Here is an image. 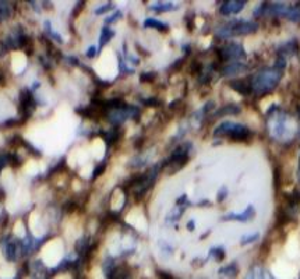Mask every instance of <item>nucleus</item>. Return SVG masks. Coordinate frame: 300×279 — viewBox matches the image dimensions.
Masks as SVG:
<instances>
[{"label":"nucleus","mask_w":300,"mask_h":279,"mask_svg":"<svg viewBox=\"0 0 300 279\" xmlns=\"http://www.w3.org/2000/svg\"><path fill=\"white\" fill-rule=\"evenodd\" d=\"M285 60L279 58L274 67H265V69L260 70L254 74L252 80H250V88L252 92L257 95L267 94L269 91L277 88L279 81L282 79V73H284Z\"/></svg>","instance_id":"f257e3e1"},{"label":"nucleus","mask_w":300,"mask_h":279,"mask_svg":"<svg viewBox=\"0 0 300 279\" xmlns=\"http://www.w3.org/2000/svg\"><path fill=\"white\" fill-rule=\"evenodd\" d=\"M267 127H268L269 136L279 142L289 141L296 133V123L293 119L278 109L268 113Z\"/></svg>","instance_id":"f03ea898"},{"label":"nucleus","mask_w":300,"mask_h":279,"mask_svg":"<svg viewBox=\"0 0 300 279\" xmlns=\"http://www.w3.org/2000/svg\"><path fill=\"white\" fill-rule=\"evenodd\" d=\"M258 24L247 20H232L216 27L215 34L219 38L237 37V35H248L257 31Z\"/></svg>","instance_id":"7ed1b4c3"},{"label":"nucleus","mask_w":300,"mask_h":279,"mask_svg":"<svg viewBox=\"0 0 300 279\" xmlns=\"http://www.w3.org/2000/svg\"><path fill=\"white\" fill-rule=\"evenodd\" d=\"M214 136L215 137L227 136V137H229L233 141H247L248 138H252V132L246 126L240 124V123L222 121L219 126L215 127Z\"/></svg>","instance_id":"20e7f679"},{"label":"nucleus","mask_w":300,"mask_h":279,"mask_svg":"<svg viewBox=\"0 0 300 279\" xmlns=\"http://www.w3.org/2000/svg\"><path fill=\"white\" fill-rule=\"evenodd\" d=\"M190 149H191V144H189V142L179 145V147L174 149L173 153L170 154V157L168 158V161L165 162V166L170 169L173 168L172 173L183 168L186 163H187V161H189Z\"/></svg>","instance_id":"39448f33"},{"label":"nucleus","mask_w":300,"mask_h":279,"mask_svg":"<svg viewBox=\"0 0 300 279\" xmlns=\"http://www.w3.org/2000/svg\"><path fill=\"white\" fill-rule=\"evenodd\" d=\"M138 108L133 105H123L121 108H117V109H113V111L108 112V121L111 124H115V126H119L121 123H124L126 120H130V119H134V117L138 115Z\"/></svg>","instance_id":"423d86ee"},{"label":"nucleus","mask_w":300,"mask_h":279,"mask_svg":"<svg viewBox=\"0 0 300 279\" xmlns=\"http://www.w3.org/2000/svg\"><path fill=\"white\" fill-rule=\"evenodd\" d=\"M219 53V58L222 60H225V62H239L240 59L246 58V50H244V47L240 45V43L236 42H232V43H227V45H223V46L218 50Z\"/></svg>","instance_id":"0eeeda50"},{"label":"nucleus","mask_w":300,"mask_h":279,"mask_svg":"<svg viewBox=\"0 0 300 279\" xmlns=\"http://www.w3.org/2000/svg\"><path fill=\"white\" fill-rule=\"evenodd\" d=\"M3 251H5L6 258L11 263H14V261H17L18 256L21 254V242L7 236L3 240Z\"/></svg>","instance_id":"6e6552de"},{"label":"nucleus","mask_w":300,"mask_h":279,"mask_svg":"<svg viewBox=\"0 0 300 279\" xmlns=\"http://www.w3.org/2000/svg\"><path fill=\"white\" fill-rule=\"evenodd\" d=\"M254 215H256V211L252 206H248L247 208L242 212H231L225 215L222 219L223 221H237V222H247L250 219H253Z\"/></svg>","instance_id":"1a4fd4ad"},{"label":"nucleus","mask_w":300,"mask_h":279,"mask_svg":"<svg viewBox=\"0 0 300 279\" xmlns=\"http://www.w3.org/2000/svg\"><path fill=\"white\" fill-rule=\"evenodd\" d=\"M244 6H246V2H242V0H229V2L222 3V6L219 7V13H221L222 16L236 14V13L242 10Z\"/></svg>","instance_id":"9d476101"},{"label":"nucleus","mask_w":300,"mask_h":279,"mask_svg":"<svg viewBox=\"0 0 300 279\" xmlns=\"http://www.w3.org/2000/svg\"><path fill=\"white\" fill-rule=\"evenodd\" d=\"M30 274L32 279H47L49 269L42 264V261H34L30 268Z\"/></svg>","instance_id":"9b49d317"},{"label":"nucleus","mask_w":300,"mask_h":279,"mask_svg":"<svg viewBox=\"0 0 300 279\" xmlns=\"http://www.w3.org/2000/svg\"><path fill=\"white\" fill-rule=\"evenodd\" d=\"M246 70V66L240 62H232V63H228L227 66H223L221 70V73L225 75V77H233V75H237L242 71Z\"/></svg>","instance_id":"f8f14e48"},{"label":"nucleus","mask_w":300,"mask_h":279,"mask_svg":"<svg viewBox=\"0 0 300 279\" xmlns=\"http://www.w3.org/2000/svg\"><path fill=\"white\" fill-rule=\"evenodd\" d=\"M244 279H275L272 275L269 274L267 269L261 267V265H256L250 269Z\"/></svg>","instance_id":"ddd939ff"},{"label":"nucleus","mask_w":300,"mask_h":279,"mask_svg":"<svg viewBox=\"0 0 300 279\" xmlns=\"http://www.w3.org/2000/svg\"><path fill=\"white\" fill-rule=\"evenodd\" d=\"M144 27L145 28H154V30H157L159 32H166L169 30V26L166 22L159 21L157 18H147L144 21Z\"/></svg>","instance_id":"4468645a"},{"label":"nucleus","mask_w":300,"mask_h":279,"mask_svg":"<svg viewBox=\"0 0 300 279\" xmlns=\"http://www.w3.org/2000/svg\"><path fill=\"white\" fill-rule=\"evenodd\" d=\"M115 37V31L109 28V27H102V30H101V37H99V49L105 46L109 43L112 38Z\"/></svg>","instance_id":"2eb2a0df"},{"label":"nucleus","mask_w":300,"mask_h":279,"mask_svg":"<svg viewBox=\"0 0 300 279\" xmlns=\"http://www.w3.org/2000/svg\"><path fill=\"white\" fill-rule=\"evenodd\" d=\"M232 88L237 92H240L243 95H248L252 92V88H250V84L248 83H244L243 80H235V81H231L229 83Z\"/></svg>","instance_id":"dca6fc26"},{"label":"nucleus","mask_w":300,"mask_h":279,"mask_svg":"<svg viewBox=\"0 0 300 279\" xmlns=\"http://www.w3.org/2000/svg\"><path fill=\"white\" fill-rule=\"evenodd\" d=\"M297 52H299V49H297V43H296V41H292V42L286 43V45H284L282 47H279V53H281V56L279 58L284 59L285 56H292V55H297Z\"/></svg>","instance_id":"f3484780"},{"label":"nucleus","mask_w":300,"mask_h":279,"mask_svg":"<svg viewBox=\"0 0 300 279\" xmlns=\"http://www.w3.org/2000/svg\"><path fill=\"white\" fill-rule=\"evenodd\" d=\"M178 5H174V3H170V2H166V3H163V2H158V3H154V5L149 6V9L154 11H157V13H165V11H170L176 9Z\"/></svg>","instance_id":"a211bd4d"},{"label":"nucleus","mask_w":300,"mask_h":279,"mask_svg":"<svg viewBox=\"0 0 300 279\" xmlns=\"http://www.w3.org/2000/svg\"><path fill=\"white\" fill-rule=\"evenodd\" d=\"M240 112V108L237 105H233V104H229V105L223 106V108H221L219 111L215 112V115L214 116L215 117H219V116H225V115H237Z\"/></svg>","instance_id":"6ab92c4d"},{"label":"nucleus","mask_w":300,"mask_h":279,"mask_svg":"<svg viewBox=\"0 0 300 279\" xmlns=\"http://www.w3.org/2000/svg\"><path fill=\"white\" fill-rule=\"evenodd\" d=\"M285 18H288V20L293 22L300 21V3L289 6V10H288V14H286Z\"/></svg>","instance_id":"aec40b11"},{"label":"nucleus","mask_w":300,"mask_h":279,"mask_svg":"<svg viewBox=\"0 0 300 279\" xmlns=\"http://www.w3.org/2000/svg\"><path fill=\"white\" fill-rule=\"evenodd\" d=\"M237 265L235 263L229 264L227 267H223V268L219 269V275H223V276H227V278H235L237 275Z\"/></svg>","instance_id":"412c9836"},{"label":"nucleus","mask_w":300,"mask_h":279,"mask_svg":"<svg viewBox=\"0 0 300 279\" xmlns=\"http://www.w3.org/2000/svg\"><path fill=\"white\" fill-rule=\"evenodd\" d=\"M11 6L7 2H0V22L7 20L11 16Z\"/></svg>","instance_id":"4be33fe9"},{"label":"nucleus","mask_w":300,"mask_h":279,"mask_svg":"<svg viewBox=\"0 0 300 279\" xmlns=\"http://www.w3.org/2000/svg\"><path fill=\"white\" fill-rule=\"evenodd\" d=\"M45 31L47 32V35L52 38V39H55V41H58V42H63V39H62V37L59 35L58 32L55 31L52 28V24H51V21H45Z\"/></svg>","instance_id":"5701e85b"},{"label":"nucleus","mask_w":300,"mask_h":279,"mask_svg":"<svg viewBox=\"0 0 300 279\" xmlns=\"http://www.w3.org/2000/svg\"><path fill=\"white\" fill-rule=\"evenodd\" d=\"M210 256L215 258V260H218V261H221L222 258L225 257V250L222 247H214L210 251Z\"/></svg>","instance_id":"b1692460"},{"label":"nucleus","mask_w":300,"mask_h":279,"mask_svg":"<svg viewBox=\"0 0 300 279\" xmlns=\"http://www.w3.org/2000/svg\"><path fill=\"white\" fill-rule=\"evenodd\" d=\"M258 239V233H250V235H244V236L240 239V243L242 244H250V243L256 242Z\"/></svg>","instance_id":"393cba45"},{"label":"nucleus","mask_w":300,"mask_h":279,"mask_svg":"<svg viewBox=\"0 0 300 279\" xmlns=\"http://www.w3.org/2000/svg\"><path fill=\"white\" fill-rule=\"evenodd\" d=\"M111 9H113V5H112V3H106V5H102L101 7H98V9L95 10V14H96V16L105 14V13H108Z\"/></svg>","instance_id":"a878e982"},{"label":"nucleus","mask_w":300,"mask_h":279,"mask_svg":"<svg viewBox=\"0 0 300 279\" xmlns=\"http://www.w3.org/2000/svg\"><path fill=\"white\" fill-rule=\"evenodd\" d=\"M119 18H121V11H115L113 14H112L111 17H108V18H105V24H112L113 21H117Z\"/></svg>","instance_id":"bb28decb"},{"label":"nucleus","mask_w":300,"mask_h":279,"mask_svg":"<svg viewBox=\"0 0 300 279\" xmlns=\"http://www.w3.org/2000/svg\"><path fill=\"white\" fill-rule=\"evenodd\" d=\"M104 172H105V163H101V165H98V166L95 168L94 172H92V179H96V177L101 176Z\"/></svg>","instance_id":"cd10ccee"},{"label":"nucleus","mask_w":300,"mask_h":279,"mask_svg":"<svg viewBox=\"0 0 300 279\" xmlns=\"http://www.w3.org/2000/svg\"><path fill=\"white\" fill-rule=\"evenodd\" d=\"M7 163H10V155H0V170L5 168Z\"/></svg>","instance_id":"c85d7f7f"},{"label":"nucleus","mask_w":300,"mask_h":279,"mask_svg":"<svg viewBox=\"0 0 300 279\" xmlns=\"http://www.w3.org/2000/svg\"><path fill=\"white\" fill-rule=\"evenodd\" d=\"M142 102H144V104H145V105H148V106H158L159 104H161V102H159L158 99H154V98H149V99L142 100Z\"/></svg>","instance_id":"c756f323"},{"label":"nucleus","mask_w":300,"mask_h":279,"mask_svg":"<svg viewBox=\"0 0 300 279\" xmlns=\"http://www.w3.org/2000/svg\"><path fill=\"white\" fill-rule=\"evenodd\" d=\"M95 55H96V46H94V45H92V46H90V49L87 50V58L92 59Z\"/></svg>","instance_id":"7c9ffc66"},{"label":"nucleus","mask_w":300,"mask_h":279,"mask_svg":"<svg viewBox=\"0 0 300 279\" xmlns=\"http://www.w3.org/2000/svg\"><path fill=\"white\" fill-rule=\"evenodd\" d=\"M153 77H155V74L154 73H145L141 74V81H151Z\"/></svg>","instance_id":"2f4dec72"},{"label":"nucleus","mask_w":300,"mask_h":279,"mask_svg":"<svg viewBox=\"0 0 300 279\" xmlns=\"http://www.w3.org/2000/svg\"><path fill=\"white\" fill-rule=\"evenodd\" d=\"M194 223H195L194 221H190L189 223H187V229H189V231H194V227H195Z\"/></svg>","instance_id":"473e14b6"},{"label":"nucleus","mask_w":300,"mask_h":279,"mask_svg":"<svg viewBox=\"0 0 300 279\" xmlns=\"http://www.w3.org/2000/svg\"><path fill=\"white\" fill-rule=\"evenodd\" d=\"M299 176H300V158H299Z\"/></svg>","instance_id":"72a5a7b5"},{"label":"nucleus","mask_w":300,"mask_h":279,"mask_svg":"<svg viewBox=\"0 0 300 279\" xmlns=\"http://www.w3.org/2000/svg\"><path fill=\"white\" fill-rule=\"evenodd\" d=\"M13 279H20V278H18V276H17V278H13Z\"/></svg>","instance_id":"f704fd0d"},{"label":"nucleus","mask_w":300,"mask_h":279,"mask_svg":"<svg viewBox=\"0 0 300 279\" xmlns=\"http://www.w3.org/2000/svg\"><path fill=\"white\" fill-rule=\"evenodd\" d=\"M0 80H2V77H0Z\"/></svg>","instance_id":"c9c22d12"},{"label":"nucleus","mask_w":300,"mask_h":279,"mask_svg":"<svg viewBox=\"0 0 300 279\" xmlns=\"http://www.w3.org/2000/svg\"><path fill=\"white\" fill-rule=\"evenodd\" d=\"M299 279H300V278H299Z\"/></svg>","instance_id":"e433bc0d"}]
</instances>
